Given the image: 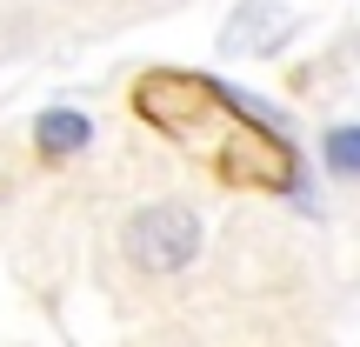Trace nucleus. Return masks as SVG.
<instances>
[{
	"instance_id": "obj_1",
	"label": "nucleus",
	"mask_w": 360,
	"mask_h": 347,
	"mask_svg": "<svg viewBox=\"0 0 360 347\" xmlns=\"http://www.w3.org/2000/svg\"><path fill=\"white\" fill-rule=\"evenodd\" d=\"M127 254H134V267H147V274H180L200 254V214L180 207V201L141 207V214L127 220Z\"/></svg>"
},
{
	"instance_id": "obj_2",
	"label": "nucleus",
	"mask_w": 360,
	"mask_h": 347,
	"mask_svg": "<svg viewBox=\"0 0 360 347\" xmlns=\"http://www.w3.org/2000/svg\"><path fill=\"white\" fill-rule=\"evenodd\" d=\"M294 7H281V0H240V7L227 13V27H220V53H233V61H260V53H281L287 40H294Z\"/></svg>"
},
{
	"instance_id": "obj_4",
	"label": "nucleus",
	"mask_w": 360,
	"mask_h": 347,
	"mask_svg": "<svg viewBox=\"0 0 360 347\" xmlns=\"http://www.w3.org/2000/svg\"><path fill=\"white\" fill-rule=\"evenodd\" d=\"M327 174H340V180H360V127L347 120V127H327Z\"/></svg>"
},
{
	"instance_id": "obj_3",
	"label": "nucleus",
	"mask_w": 360,
	"mask_h": 347,
	"mask_svg": "<svg viewBox=\"0 0 360 347\" xmlns=\"http://www.w3.org/2000/svg\"><path fill=\"white\" fill-rule=\"evenodd\" d=\"M94 141V120L80 114V107H47V114L34 120V147L47 160H60V154H80V147Z\"/></svg>"
}]
</instances>
